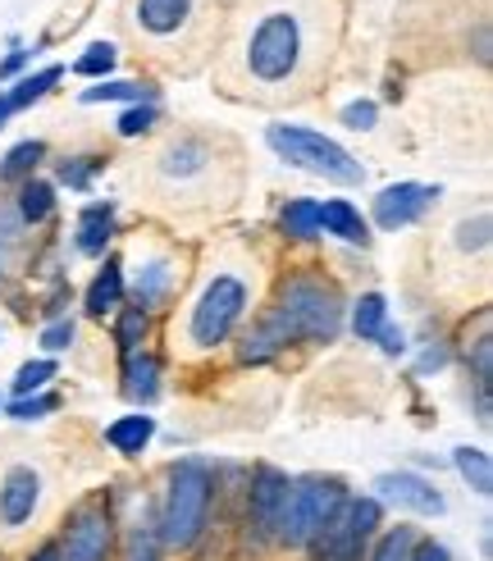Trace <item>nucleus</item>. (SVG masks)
<instances>
[{"label": "nucleus", "instance_id": "obj_11", "mask_svg": "<svg viewBox=\"0 0 493 561\" xmlns=\"http://www.w3.org/2000/svg\"><path fill=\"white\" fill-rule=\"evenodd\" d=\"M375 489L398 502V507L406 512H416V516H438L444 512V493H438L429 480H421V474H411V470H389V474H379Z\"/></svg>", "mask_w": 493, "mask_h": 561}, {"label": "nucleus", "instance_id": "obj_20", "mask_svg": "<svg viewBox=\"0 0 493 561\" xmlns=\"http://www.w3.org/2000/svg\"><path fill=\"white\" fill-rule=\"evenodd\" d=\"M14 210H19V219H23V224H42V219L55 210V187H50V183H42V179H23Z\"/></svg>", "mask_w": 493, "mask_h": 561}, {"label": "nucleus", "instance_id": "obj_30", "mask_svg": "<svg viewBox=\"0 0 493 561\" xmlns=\"http://www.w3.org/2000/svg\"><path fill=\"white\" fill-rule=\"evenodd\" d=\"M124 561H160V529L156 525H133Z\"/></svg>", "mask_w": 493, "mask_h": 561}, {"label": "nucleus", "instance_id": "obj_38", "mask_svg": "<svg viewBox=\"0 0 493 561\" xmlns=\"http://www.w3.org/2000/svg\"><path fill=\"white\" fill-rule=\"evenodd\" d=\"M466 251H480L489 242V215H480L475 224H461V238H457Z\"/></svg>", "mask_w": 493, "mask_h": 561}, {"label": "nucleus", "instance_id": "obj_39", "mask_svg": "<svg viewBox=\"0 0 493 561\" xmlns=\"http://www.w3.org/2000/svg\"><path fill=\"white\" fill-rule=\"evenodd\" d=\"M375 343L389 352V356H402L406 352V339H402V329H393V324H383L379 333H375Z\"/></svg>", "mask_w": 493, "mask_h": 561}, {"label": "nucleus", "instance_id": "obj_15", "mask_svg": "<svg viewBox=\"0 0 493 561\" xmlns=\"http://www.w3.org/2000/svg\"><path fill=\"white\" fill-rule=\"evenodd\" d=\"M320 229L334 233V238H343V242H356V247L370 242L366 219H362V210H356L352 202H324V206H320Z\"/></svg>", "mask_w": 493, "mask_h": 561}, {"label": "nucleus", "instance_id": "obj_33", "mask_svg": "<svg viewBox=\"0 0 493 561\" xmlns=\"http://www.w3.org/2000/svg\"><path fill=\"white\" fill-rule=\"evenodd\" d=\"M96 170H101V160H96V156H73V160L60 164V183H69V187L82 192V187H92Z\"/></svg>", "mask_w": 493, "mask_h": 561}, {"label": "nucleus", "instance_id": "obj_18", "mask_svg": "<svg viewBox=\"0 0 493 561\" xmlns=\"http://www.w3.org/2000/svg\"><path fill=\"white\" fill-rule=\"evenodd\" d=\"M119 301H124V265L119 261H105V270L92 278V288H88V316L119 311Z\"/></svg>", "mask_w": 493, "mask_h": 561}, {"label": "nucleus", "instance_id": "obj_17", "mask_svg": "<svg viewBox=\"0 0 493 561\" xmlns=\"http://www.w3.org/2000/svg\"><path fill=\"white\" fill-rule=\"evenodd\" d=\"M124 392L133 402H156V392H160V360L151 352H133L128 356V366H124Z\"/></svg>", "mask_w": 493, "mask_h": 561}, {"label": "nucleus", "instance_id": "obj_37", "mask_svg": "<svg viewBox=\"0 0 493 561\" xmlns=\"http://www.w3.org/2000/svg\"><path fill=\"white\" fill-rule=\"evenodd\" d=\"M73 343V320H60V324H50L46 333H42V347L46 352H65Z\"/></svg>", "mask_w": 493, "mask_h": 561}, {"label": "nucleus", "instance_id": "obj_10", "mask_svg": "<svg viewBox=\"0 0 493 561\" xmlns=\"http://www.w3.org/2000/svg\"><path fill=\"white\" fill-rule=\"evenodd\" d=\"M288 474L274 470V466H256L252 474V520L261 535H279V520H284V507H288Z\"/></svg>", "mask_w": 493, "mask_h": 561}, {"label": "nucleus", "instance_id": "obj_28", "mask_svg": "<svg viewBox=\"0 0 493 561\" xmlns=\"http://www.w3.org/2000/svg\"><path fill=\"white\" fill-rule=\"evenodd\" d=\"M115 60H119V55H115V46H110V42H96V46H88V50H82L78 55V60H73V73L78 78H110V69H115Z\"/></svg>", "mask_w": 493, "mask_h": 561}, {"label": "nucleus", "instance_id": "obj_8", "mask_svg": "<svg viewBox=\"0 0 493 561\" xmlns=\"http://www.w3.org/2000/svg\"><path fill=\"white\" fill-rule=\"evenodd\" d=\"M438 187H425V183H393L375 196V224L379 229H406V224H416L429 206H434Z\"/></svg>", "mask_w": 493, "mask_h": 561}, {"label": "nucleus", "instance_id": "obj_4", "mask_svg": "<svg viewBox=\"0 0 493 561\" xmlns=\"http://www.w3.org/2000/svg\"><path fill=\"white\" fill-rule=\"evenodd\" d=\"M206 512H210V470H206V461H197V457L174 461L170 493H164V516H160V539L170 548L197 543Z\"/></svg>", "mask_w": 493, "mask_h": 561}, {"label": "nucleus", "instance_id": "obj_36", "mask_svg": "<svg viewBox=\"0 0 493 561\" xmlns=\"http://www.w3.org/2000/svg\"><path fill=\"white\" fill-rule=\"evenodd\" d=\"M343 124L356 128V133H370V128H375V101H352V105H343Z\"/></svg>", "mask_w": 493, "mask_h": 561}, {"label": "nucleus", "instance_id": "obj_29", "mask_svg": "<svg viewBox=\"0 0 493 561\" xmlns=\"http://www.w3.org/2000/svg\"><path fill=\"white\" fill-rule=\"evenodd\" d=\"M142 339H147V311L128 306V311L119 316V324H115V343H119L124 356H133L137 347H142Z\"/></svg>", "mask_w": 493, "mask_h": 561}, {"label": "nucleus", "instance_id": "obj_13", "mask_svg": "<svg viewBox=\"0 0 493 561\" xmlns=\"http://www.w3.org/2000/svg\"><path fill=\"white\" fill-rule=\"evenodd\" d=\"M197 0H137V27L151 37H179Z\"/></svg>", "mask_w": 493, "mask_h": 561}, {"label": "nucleus", "instance_id": "obj_23", "mask_svg": "<svg viewBox=\"0 0 493 561\" xmlns=\"http://www.w3.org/2000/svg\"><path fill=\"white\" fill-rule=\"evenodd\" d=\"M389 324V301H383L379 293H366L362 301H356V311H352V329H356V339H366L375 343V333Z\"/></svg>", "mask_w": 493, "mask_h": 561}, {"label": "nucleus", "instance_id": "obj_12", "mask_svg": "<svg viewBox=\"0 0 493 561\" xmlns=\"http://www.w3.org/2000/svg\"><path fill=\"white\" fill-rule=\"evenodd\" d=\"M37 497H42V480H37V470L14 466V470L5 474V484H0V520H5L10 529H19L27 516L37 512Z\"/></svg>", "mask_w": 493, "mask_h": 561}, {"label": "nucleus", "instance_id": "obj_5", "mask_svg": "<svg viewBox=\"0 0 493 561\" xmlns=\"http://www.w3.org/2000/svg\"><path fill=\"white\" fill-rule=\"evenodd\" d=\"M347 502V489L339 480H320V474H311V480H297L288 489V507H284V520H279V535L293 548H307L320 539V529L334 520V512Z\"/></svg>", "mask_w": 493, "mask_h": 561}, {"label": "nucleus", "instance_id": "obj_42", "mask_svg": "<svg viewBox=\"0 0 493 561\" xmlns=\"http://www.w3.org/2000/svg\"><path fill=\"white\" fill-rule=\"evenodd\" d=\"M10 115H14V110H10V96L0 92V128H5V119H10Z\"/></svg>", "mask_w": 493, "mask_h": 561}, {"label": "nucleus", "instance_id": "obj_3", "mask_svg": "<svg viewBox=\"0 0 493 561\" xmlns=\"http://www.w3.org/2000/svg\"><path fill=\"white\" fill-rule=\"evenodd\" d=\"M265 142L279 151L288 164H297V170L307 174H320L329 183H343V187H356L366 179V170L356 164L334 137H324L316 128H297V124H270L265 128Z\"/></svg>", "mask_w": 493, "mask_h": 561}, {"label": "nucleus", "instance_id": "obj_40", "mask_svg": "<svg viewBox=\"0 0 493 561\" xmlns=\"http://www.w3.org/2000/svg\"><path fill=\"white\" fill-rule=\"evenodd\" d=\"M33 55H37V50H23V46H14V50L5 55V60H0V78H14V73H23V65L33 60Z\"/></svg>", "mask_w": 493, "mask_h": 561}, {"label": "nucleus", "instance_id": "obj_9", "mask_svg": "<svg viewBox=\"0 0 493 561\" xmlns=\"http://www.w3.org/2000/svg\"><path fill=\"white\" fill-rule=\"evenodd\" d=\"M110 543H115L110 516L101 507H88V512L73 516L65 548H60V561H110Z\"/></svg>", "mask_w": 493, "mask_h": 561}, {"label": "nucleus", "instance_id": "obj_6", "mask_svg": "<svg viewBox=\"0 0 493 561\" xmlns=\"http://www.w3.org/2000/svg\"><path fill=\"white\" fill-rule=\"evenodd\" d=\"M242 311H246V284L238 274H219L215 284L202 293V301L192 306V324H187L192 343L197 347L225 343L233 333V324L242 320Z\"/></svg>", "mask_w": 493, "mask_h": 561}, {"label": "nucleus", "instance_id": "obj_26", "mask_svg": "<svg viewBox=\"0 0 493 561\" xmlns=\"http://www.w3.org/2000/svg\"><path fill=\"white\" fill-rule=\"evenodd\" d=\"M42 156H46L42 142H19V147L5 156V164H0V183H23V179H33V170H37Z\"/></svg>", "mask_w": 493, "mask_h": 561}, {"label": "nucleus", "instance_id": "obj_7", "mask_svg": "<svg viewBox=\"0 0 493 561\" xmlns=\"http://www.w3.org/2000/svg\"><path fill=\"white\" fill-rule=\"evenodd\" d=\"M375 529H379V502L375 497H347L334 512V520L320 529L316 543L329 561H366V543H370Z\"/></svg>", "mask_w": 493, "mask_h": 561}, {"label": "nucleus", "instance_id": "obj_2", "mask_svg": "<svg viewBox=\"0 0 493 561\" xmlns=\"http://www.w3.org/2000/svg\"><path fill=\"white\" fill-rule=\"evenodd\" d=\"M307 55H311V33H307V14L297 5L265 10L242 46L246 73L256 82H293L301 65H307Z\"/></svg>", "mask_w": 493, "mask_h": 561}, {"label": "nucleus", "instance_id": "obj_1", "mask_svg": "<svg viewBox=\"0 0 493 561\" xmlns=\"http://www.w3.org/2000/svg\"><path fill=\"white\" fill-rule=\"evenodd\" d=\"M343 329V301L320 278H293L279 293V306L242 339V360H270L279 347L307 339V343H334Z\"/></svg>", "mask_w": 493, "mask_h": 561}, {"label": "nucleus", "instance_id": "obj_43", "mask_svg": "<svg viewBox=\"0 0 493 561\" xmlns=\"http://www.w3.org/2000/svg\"><path fill=\"white\" fill-rule=\"evenodd\" d=\"M33 561H60V548H42Z\"/></svg>", "mask_w": 493, "mask_h": 561}, {"label": "nucleus", "instance_id": "obj_31", "mask_svg": "<svg viewBox=\"0 0 493 561\" xmlns=\"http://www.w3.org/2000/svg\"><path fill=\"white\" fill-rule=\"evenodd\" d=\"M50 379H55V360H27V366H19V375H14V392L19 398H33V392H42Z\"/></svg>", "mask_w": 493, "mask_h": 561}, {"label": "nucleus", "instance_id": "obj_34", "mask_svg": "<svg viewBox=\"0 0 493 561\" xmlns=\"http://www.w3.org/2000/svg\"><path fill=\"white\" fill-rule=\"evenodd\" d=\"M55 407H60V398H55V392H37V398H19V402L10 407V415H14V420H42V415H50Z\"/></svg>", "mask_w": 493, "mask_h": 561}, {"label": "nucleus", "instance_id": "obj_16", "mask_svg": "<svg viewBox=\"0 0 493 561\" xmlns=\"http://www.w3.org/2000/svg\"><path fill=\"white\" fill-rule=\"evenodd\" d=\"M156 438V420L151 415H119L115 425H105V443L124 457H137L142 447Z\"/></svg>", "mask_w": 493, "mask_h": 561}, {"label": "nucleus", "instance_id": "obj_27", "mask_svg": "<svg viewBox=\"0 0 493 561\" xmlns=\"http://www.w3.org/2000/svg\"><path fill=\"white\" fill-rule=\"evenodd\" d=\"M101 101H133V105L151 101L156 105V88H137V82H101V88L82 92V105H101Z\"/></svg>", "mask_w": 493, "mask_h": 561}, {"label": "nucleus", "instance_id": "obj_14", "mask_svg": "<svg viewBox=\"0 0 493 561\" xmlns=\"http://www.w3.org/2000/svg\"><path fill=\"white\" fill-rule=\"evenodd\" d=\"M110 238H115V206L110 202H96L78 215V233H73V247L82 256H105Z\"/></svg>", "mask_w": 493, "mask_h": 561}, {"label": "nucleus", "instance_id": "obj_22", "mask_svg": "<svg viewBox=\"0 0 493 561\" xmlns=\"http://www.w3.org/2000/svg\"><path fill=\"white\" fill-rule=\"evenodd\" d=\"M55 82H60V69H55V65H46V69H37V73H27V78H19L14 88L5 92V96H10V110L19 115V110H27L33 101H42V96L55 88Z\"/></svg>", "mask_w": 493, "mask_h": 561}, {"label": "nucleus", "instance_id": "obj_32", "mask_svg": "<svg viewBox=\"0 0 493 561\" xmlns=\"http://www.w3.org/2000/svg\"><path fill=\"white\" fill-rule=\"evenodd\" d=\"M411 548H416V535H411V525H398V529H389V535L379 539V548H375L370 561H406Z\"/></svg>", "mask_w": 493, "mask_h": 561}, {"label": "nucleus", "instance_id": "obj_25", "mask_svg": "<svg viewBox=\"0 0 493 561\" xmlns=\"http://www.w3.org/2000/svg\"><path fill=\"white\" fill-rule=\"evenodd\" d=\"M279 224H284L288 238H316L320 233V206L307 202V196H301V202H288L284 215H279Z\"/></svg>", "mask_w": 493, "mask_h": 561}, {"label": "nucleus", "instance_id": "obj_24", "mask_svg": "<svg viewBox=\"0 0 493 561\" xmlns=\"http://www.w3.org/2000/svg\"><path fill=\"white\" fill-rule=\"evenodd\" d=\"M164 293H170V265H164V261H156V265H147L142 274H137V288H133L137 311H151V306H160Z\"/></svg>", "mask_w": 493, "mask_h": 561}, {"label": "nucleus", "instance_id": "obj_19", "mask_svg": "<svg viewBox=\"0 0 493 561\" xmlns=\"http://www.w3.org/2000/svg\"><path fill=\"white\" fill-rule=\"evenodd\" d=\"M206 160H210V147L202 142V137H183V142H174L170 151H164L160 170L170 179H192V174L206 170Z\"/></svg>", "mask_w": 493, "mask_h": 561}, {"label": "nucleus", "instance_id": "obj_41", "mask_svg": "<svg viewBox=\"0 0 493 561\" xmlns=\"http://www.w3.org/2000/svg\"><path fill=\"white\" fill-rule=\"evenodd\" d=\"M406 561H452V557H448V548H444V543H421V548L411 552Z\"/></svg>", "mask_w": 493, "mask_h": 561}, {"label": "nucleus", "instance_id": "obj_35", "mask_svg": "<svg viewBox=\"0 0 493 561\" xmlns=\"http://www.w3.org/2000/svg\"><path fill=\"white\" fill-rule=\"evenodd\" d=\"M151 124H156V105L142 101V105H133V110L119 115V137H137V133H147Z\"/></svg>", "mask_w": 493, "mask_h": 561}, {"label": "nucleus", "instance_id": "obj_21", "mask_svg": "<svg viewBox=\"0 0 493 561\" xmlns=\"http://www.w3.org/2000/svg\"><path fill=\"white\" fill-rule=\"evenodd\" d=\"M452 466L461 470V480L471 484L475 493H489V489H493V461H489L484 447H457Z\"/></svg>", "mask_w": 493, "mask_h": 561}]
</instances>
